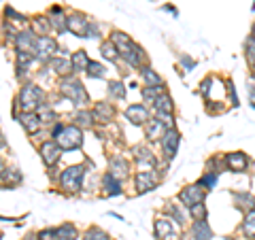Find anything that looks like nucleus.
Returning a JSON list of instances; mask_svg holds the SVG:
<instances>
[{
    "label": "nucleus",
    "mask_w": 255,
    "mask_h": 240,
    "mask_svg": "<svg viewBox=\"0 0 255 240\" xmlns=\"http://www.w3.org/2000/svg\"><path fill=\"white\" fill-rule=\"evenodd\" d=\"M41 107H45V92L36 83H30V81L23 83L17 98H15V107H13L15 119L19 117V111H23V113H34V111H38Z\"/></svg>",
    "instance_id": "obj_1"
},
{
    "label": "nucleus",
    "mask_w": 255,
    "mask_h": 240,
    "mask_svg": "<svg viewBox=\"0 0 255 240\" xmlns=\"http://www.w3.org/2000/svg\"><path fill=\"white\" fill-rule=\"evenodd\" d=\"M60 94L64 96V98H68L75 107L77 105L79 107H87V105H90V96H87L83 83L79 81V79H75V77H62Z\"/></svg>",
    "instance_id": "obj_2"
},
{
    "label": "nucleus",
    "mask_w": 255,
    "mask_h": 240,
    "mask_svg": "<svg viewBox=\"0 0 255 240\" xmlns=\"http://www.w3.org/2000/svg\"><path fill=\"white\" fill-rule=\"evenodd\" d=\"M85 166L83 164H77V166H70L66 168L62 174H60V185L62 189L66 191V194H77V191H81L83 187V181H85Z\"/></svg>",
    "instance_id": "obj_3"
},
{
    "label": "nucleus",
    "mask_w": 255,
    "mask_h": 240,
    "mask_svg": "<svg viewBox=\"0 0 255 240\" xmlns=\"http://www.w3.org/2000/svg\"><path fill=\"white\" fill-rule=\"evenodd\" d=\"M53 140L64 149V151H73L77 147L83 145V134L79 125H64L62 130L53 136Z\"/></svg>",
    "instance_id": "obj_4"
},
{
    "label": "nucleus",
    "mask_w": 255,
    "mask_h": 240,
    "mask_svg": "<svg viewBox=\"0 0 255 240\" xmlns=\"http://www.w3.org/2000/svg\"><path fill=\"white\" fill-rule=\"evenodd\" d=\"M60 53V47L51 36H38L36 41V60L38 62H49L53 55Z\"/></svg>",
    "instance_id": "obj_5"
},
{
    "label": "nucleus",
    "mask_w": 255,
    "mask_h": 240,
    "mask_svg": "<svg viewBox=\"0 0 255 240\" xmlns=\"http://www.w3.org/2000/svg\"><path fill=\"white\" fill-rule=\"evenodd\" d=\"M174 219H168V217H159L155 219V238L157 240H179V234H177V228H174Z\"/></svg>",
    "instance_id": "obj_6"
},
{
    "label": "nucleus",
    "mask_w": 255,
    "mask_h": 240,
    "mask_svg": "<svg viewBox=\"0 0 255 240\" xmlns=\"http://www.w3.org/2000/svg\"><path fill=\"white\" fill-rule=\"evenodd\" d=\"M36 41H38V34L34 30H21L17 32V36H15V49L17 51H30L36 55Z\"/></svg>",
    "instance_id": "obj_7"
},
{
    "label": "nucleus",
    "mask_w": 255,
    "mask_h": 240,
    "mask_svg": "<svg viewBox=\"0 0 255 240\" xmlns=\"http://www.w3.org/2000/svg\"><path fill=\"white\" fill-rule=\"evenodd\" d=\"M204 198H206V189L200 185V183H194V185L183 187V191L179 194V200L185 206H194L198 202H204Z\"/></svg>",
    "instance_id": "obj_8"
},
{
    "label": "nucleus",
    "mask_w": 255,
    "mask_h": 240,
    "mask_svg": "<svg viewBox=\"0 0 255 240\" xmlns=\"http://www.w3.org/2000/svg\"><path fill=\"white\" fill-rule=\"evenodd\" d=\"M62 147L58 145L55 140H45L41 147H38V153H41V159L43 162L49 166V168H53L55 164L60 162V155H62Z\"/></svg>",
    "instance_id": "obj_9"
},
{
    "label": "nucleus",
    "mask_w": 255,
    "mask_h": 240,
    "mask_svg": "<svg viewBox=\"0 0 255 240\" xmlns=\"http://www.w3.org/2000/svg\"><path fill=\"white\" fill-rule=\"evenodd\" d=\"M179 142H181V134L174 130V127H170V130L162 136L159 145H162V151H164V157H166V159H172L174 155H177Z\"/></svg>",
    "instance_id": "obj_10"
},
{
    "label": "nucleus",
    "mask_w": 255,
    "mask_h": 240,
    "mask_svg": "<svg viewBox=\"0 0 255 240\" xmlns=\"http://www.w3.org/2000/svg\"><path fill=\"white\" fill-rule=\"evenodd\" d=\"M134 185H136L138 194H145V191H153L157 187V174L153 170H138L136 177H134Z\"/></svg>",
    "instance_id": "obj_11"
},
{
    "label": "nucleus",
    "mask_w": 255,
    "mask_h": 240,
    "mask_svg": "<svg viewBox=\"0 0 255 240\" xmlns=\"http://www.w3.org/2000/svg\"><path fill=\"white\" fill-rule=\"evenodd\" d=\"M90 26H92V21L87 19V15L77 13V11L68 15V32H73V34L85 38V34H87V30H90Z\"/></svg>",
    "instance_id": "obj_12"
},
{
    "label": "nucleus",
    "mask_w": 255,
    "mask_h": 240,
    "mask_svg": "<svg viewBox=\"0 0 255 240\" xmlns=\"http://www.w3.org/2000/svg\"><path fill=\"white\" fill-rule=\"evenodd\" d=\"M49 66L55 75L60 77H70V73H75V66H73V58H68V55H53V58L49 60Z\"/></svg>",
    "instance_id": "obj_13"
},
{
    "label": "nucleus",
    "mask_w": 255,
    "mask_h": 240,
    "mask_svg": "<svg viewBox=\"0 0 255 240\" xmlns=\"http://www.w3.org/2000/svg\"><path fill=\"white\" fill-rule=\"evenodd\" d=\"M145 130H147V138L149 140H162V136L170 130V123L166 121V119H162V117H155V119H149Z\"/></svg>",
    "instance_id": "obj_14"
},
{
    "label": "nucleus",
    "mask_w": 255,
    "mask_h": 240,
    "mask_svg": "<svg viewBox=\"0 0 255 240\" xmlns=\"http://www.w3.org/2000/svg\"><path fill=\"white\" fill-rule=\"evenodd\" d=\"M126 119L134 125H147L149 121V109L145 105H130L126 109Z\"/></svg>",
    "instance_id": "obj_15"
},
{
    "label": "nucleus",
    "mask_w": 255,
    "mask_h": 240,
    "mask_svg": "<svg viewBox=\"0 0 255 240\" xmlns=\"http://www.w3.org/2000/svg\"><path fill=\"white\" fill-rule=\"evenodd\" d=\"M132 153H134V162L140 166V170H153L155 168V157L147 147H134Z\"/></svg>",
    "instance_id": "obj_16"
},
{
    "label": "nucleus",
    "mask_w": 255,
    "mask_h": 240,
    "mask_svg": "<svg viewBox=\"0 0 255 240\" xmlns=\"http://www.w3.org/2000/svg\"><path fill=\"white\" fill-rule=\"evenodd\" d=\"M226 168L232 172H245L249 168V157H247L243 151H236V153H228L226 155Z\"/></svg>",
    "instance_id": "obj_17"
},
{
    "label": "nucleus",
    "mask_w": 255,
    "mask_h": 240,
    "mask_svg": "<svg viewBox=\"0 0 255 240\" xmlns=\"http://www.w3.org/2000/svg\"><path fill=\"white\" fill-rule=\"evenodd\" d=\"M49 21H51V28L58 32V34H64L68 30V17L64 15L62 6H51L49 11Z\"/></svg>",
    "instance_id": "obj_18"
},
{
    "label": "nucleus",
    "mask_w": 255,
    "mask_h": 240,
    "mask_svg": "<svg viewBox=\"0 0 255 240\" xmlns=\"http://www.w3.org/2000/svg\"><path fill=\"white\" fill-rule=\"evenodd\" d=\"M17 119L21 121V125L26 127V132L32 134V136L41 130V125H43V119H41V115H38V113H23Z\"/></svg>",
    "instance_id": "obj_19"
},
{
    "label": "nucleus",
    "mask_w": 255,
    "mask_h": 240,
    "mask_svg": "<svg viewBox=\"0 0 255 240\" xmlns=\"http://www.w3.org/2000/svg\"><path fill=\"white\" fill-rule=\"evenodd\" d=\"M122 191H124L122 181H119L117 177H113L111 172H107L105 177H102V194L105 196H119Z\"/></svg>",
    "instance_id": "obj_20"
},
{
    "label": "nucleus",
    "mask_w": 255,
    "mask_h": 240,
    "mask_svg": "<svg viewBox=\"0 0 255 240\" xmlns=\"http://www.w3.org/2000/svg\"><path fill=\"white\" fill-rule=\"evenodd\" d=\"M191 236H194V240H211L213 238V230L209 228L206 219H194V223H191Z\"/></svg>",
    "instance_id": "obj_21"
},
{
    "label": "nucleus",
    "mask_w": 255,
    "mask_h": 240,
    "mask_svg": "<svg viewBox=\"0 0 255 240\" xmlns=\"http://www.w3.org/2000/svg\"><path fill=\"white\" fill-rule=\"evenodd\" d=\"M111 41H113L115 47L119 49V58H122L124 53H128V51H130L132 47H134V41H132V38L128 36L126 32H119V30H115L113 34H111Z\"/></svg>",
    "instance_id": "obj_22"
},
{
    "label": "nucleus",
    "mask_w": 255,
    "mask_h": 240,
    "mask_svg": "<svg viewBox=\"0 0 255 240\" xmlns=\"http://www.w3.org/2000/svg\"><path fill=\"white\" fill-rule=\"evenodd\" d=\"M109 172L113 174V177H117L119 181L126 179L128 177V172H130V168H128V162L124 157H111V162H109Z\"/></svg>",
    "instance_id": "obj_23"
},
{
    "label": "nucleus",
    "mask_w": 255,
    "mask_h": 240,
    "mask_svg": "<svg viewBox=\"0 0 255 240\" xmlns=\"http://www.w3.org/2000/svg\"><path fill=\"white\" fill-rule=\"evenodd\" d=\"M153 105V111L157 115H172L174 113V105H172V98L168 94H162L155 102H151Z\"/></svg>",
    "instance_id": "obj_24"
},
{
    "label": "nucleus",
    "mask_w": 255,
    "mask_h": 240,
    "mask_svg": "<svg viewBox=\"0 0 255 240\" xmlns=\"http://www.w3.org/2000/svg\"><path fill=\"white\" fill-rule=\"evenodd\" d=\"M94 115H96V119L98 121H111L113 119V115H115V109H113V105L111 102H96L94 105Z\"/></svg>",
    "instance_id": "obj_25"
},
{
    "label": "nucleus",
    "mask_w": 255,
    "mask_h": 240,
    "mask_svg": "<svg viewBox=\"0 0 255 240\" xmlns=\"http://www.w3.org/2000/svg\"><path fill=\"white\" fill-rule=\"evenodd\" d=\"M32 30H34L38 36H47V34H49V30H53V28H51V21H49V17H43V15H36V17L32 19Z\"/></svg>",
    "instance_id": "obj_26"
},
{
    "label": "nucleus",
    "mask_w": 255,
    "mask_h": 240,
    "mask_svg": "<svg viewBox=\"0 0 255 240\" xmlns=\"http://www.w3.org/2000/svg\"><path fill=\"white\" fill-rule=\"evenodd\" d=\"M140 94H142V98H145L147 102H155L159 96L166 94V85H145Z\"/></svg>",
    "instance_id": "obj_27"
},
{
    "label": "nucleus",
    "mask_w": 255,
    "mask_h": 240,
    "mask_svg": "<svg viewBox=\"0 0 255 240\" xmlns=\"http://www.w3.org/2000/svg\"><path fill=\"white\" fill-rule=\"evenodd\" d=\"M70 58H73V66H75L77 73H85L87 66H90V62H92L90 58H87V53L83 49H79L77 53L70 55Z\"/></svg>",
    "instance_id": "obj_28"
},
{
    "label": "nucleus",
    "mask_w": 255,
    "mask_h": 240,
    "mask_svg": "<svg viewBox=\"0 0 255 240\" xmlns=\"http://www.w3.org/2000/svg\"><path fill=\"white\" fill-rule=\"evenodd\" d=\"M75 121L79 127H92L94 121H96V115H94V111H77V115H75Z\"/></svg>",
    "instance_id": "obj_29"
},
{
    "label": "nucleus",
    "mask_w": 255,
    "mask_h": 240,
    "mask_svg": "<svg viewBox=\"0 0 255 240\" xmlns=\"http://www.w3.org/2000/svg\"><path fill=\"white\" fill-rule=\"evenodd\" d=\"M243 234L247 238L255 240V209H251L249 213H247V217L243 221Z\"/></svg>",
    "instance_id": "obj_30"
},
{
    "label": "nucleus",
    "mask_w": 255,
    "mask_h": 240,
    "mask_svg": "<svg viewBox=\"0 0 255 240\" xmlns=\"http://www.w3.org/2000/svg\"><path fill=\"white\" fill-rule=\"evenodd\" d=\"M140 75H142V81H145V85H164L162 77H159L151 66H142Z\"/></svg>",
    "instance_id": "obj_31"
},
{
    "label": "nucleus",
    "mask_w": 255,
    "mask_h": 240,
    "mask_svg": "<svg viewBox=\"0 0 255 240\" xmlns=\"http://www.w3.org/2000/svg\"><path fill=\"white\" fill-rule=\"evenodd\" d=\"M100 53H102V58L105 60H111V62H115L119 58V49L115 47L113 41H105L100 45Z\"/></svg>",
    "instance_id": "obj_32"
},
{
    "label": "nucleus",
    "mask_w": 255,
    "mask_h": 240,
    "mask_svg": "<svg viewBox=\"0 0 255 240\" xmlns=\"http://www.w3.org/2000/svg\"><path fill=\"white\" fill-rule=\"evenodd\" d=\"M58 238L60 240H77L79 238V232L73 223H64V226L58 228Z\"/></svg>",
    "instance_id": "obj_33"
},
{
    "label": "nucleus",
    "mask_w": 255,
    "mask_h": 240,
    "mask_svg": "<svg viewBox=\"0 0 255 240\" xmlns=\"http://www.w3.org/2000/svg\"><path fill=\"white\" fill-rule=\"evenodd\" d=\"M107 92H109V96L113 100H124L126 98V85L119 83V81H109Z\"/></svg>",
    "instance_id": "obj_34"
},
{
    "label": "nucleus",
    "mask_w": 255,
    "mask_h": 240,
    "mask_svg": "<svg viewBox=\"0 0 255 240\" xmlns=\"http://www.w3.org/2000/svg\"><path fill=\"white\" fill-rule=\"evenodd\" d=\"M87 75H90L92 79H102L107 75V68L102 66L100 62H90V66H87V70H85Z\"/></svg>",
    "instance_id": "obj_35"
},
{
    "label": "nucleus",
    "mask_w": 255,
    "mask_h": 240,
    "mask_svg": "<svg viewBox=\"0 0 255 240\" xmlns=\"http://www.w3.org/2000/svg\"><path fill=\"white\" fill-rule=\"evenodd\" d=\"M83 240H109V234L100 228H90L83 234Z\"/></svg>",
    "instance_id": "obj_36"
},
{
    "label": "nucleus",
    "mask_w": 255,
    "mask_h": 240,
    "mask_svg": "<svg viewBox=\"0 0 255 240\" xmlns=\"http://www.w3.org/2000/svg\"><path fill=\"white\" fill-rule=\"evenodd\" d=\"M166 211L172 215V219L177 221L179 226H181V223H185V217H187V215H185V211H183L181 206H177V204H168V209H166Z\"/></svg>",
    "instance_id": "obj_37"
},
{
    "label": "nucleus",
    "mask_w": 255,
    "mask_h": 240,
    "mask_svg": "<svg viewBox=\"0 0 255 240\" xmlns=\"http://www.w3.org/2000/svg\"><path fill=\"white\" fill-rule=\"evenodd\" d=\"M189 215L194 219H206V206H204V202H198V204H194V206H189Z\"/></svg>",
    "instance_id": "obj_38"
},
{
    "label": "nucleus",
    "mask_w": 255,
    "mask_h": 240,
    "mask_svg": "<svg viewBox=\"0 0 255 240\" xmlns=\"http://www.w3.org/2000/svg\"><path fill=\"white\" fill-rule=\"evenodd\" d=\"M198 183H200V185H202L204 189H213L215 185H217V174H215V172L211 170V172H206L204 177H202L200 181H198Z\"/></svg>",
    "instance_id": "obj_39"
},
{
    "label": "nucleus",
    "mask_w": 255,
    "mask_h": 240,
    "mask_svg": "<svg viewBox=\"0 0 255 240\" xmlns=\"http://www.w3.org/2000/svg\"><path fill=\"white\" fill-rule=\"evenodd\" d=\"M245 53H247V58H249V62L253 64V62H255V36H253V34L247 38V43H245Z\"/></svg>",
    "instance_id": "obj_40"
},
{
    "label": "nucleus",
    "mask_w": 255,
    "mask_h": 240,
    "mask_svg": "<svg viewBox=\"0 0 255 240\" xmlns=\"http://www.w3.org/2000/svg\"><path fill=\"white\" fill-rule=\"evenodd\" d=\"M4 17L6 19H13V21H19V23H26V15H21V13H17L15 9H11V6H6L4 9Z\"/></svg>",
    "instance_id": "obj_41"
},
{
    "label": "nucleus",
    "mask_w": 255,
    "mask_h": 240,
    "mask_svg": "<svg viewBox=\"0 0 255 240\" xmlns=\"http://www.w3.org/2000/svg\"><path fill=\"white\" fill-rule=\"evenodd\" d=\"M38 115H41V119H43V123H51L53 119H58L55 117V113L49 109V107H43V109H38Z\"/></svg>",
    "instance_id": "obj_42"
},
{
    "label": "nucleus",
    "mask_w": 255,
    "mask_h": 240,
    "mask_svg": "<svg viewBox=\"0 0 255 240\" xmlns=\"http://www.w3.org/2000/svg\"><path fill=\"white\" fill-rule=\"evenodd\" d=\"M36 240H60L58 238V230H43V232H38Z\"/></svg>",
    "instance_id": "obj_43"
},
{
    "label": "nucleus",
    "mask_w": 255,
    "mask_h": 240,
    "mask_svg": "<svg viewBox=\"0 0 255 240\" xmlns=\"http://www.w3.org/2000/svg\"><path fill=\"white\" fill-rule=\"evenodd\" d=\"M249 98H251L253 107H255V75L251 77V81H249Z\"/></svg>",
    "instance_id": "obj_44"
},
{
    "label": "nucleus",
    "mask_w": 255,
    "mask_h": 240,
    "mask_svg": "<svg viewBox=\"0 0 255 240\" xmlns=\"http://www.w3.org/2000/svg\"><path fill=\"white\" fill-rule=\"evenodd\" d=\"M253 209H255V204H253Z\"/></svg>",
    "instance_id": "obj_45"
}]
</instances>
